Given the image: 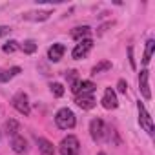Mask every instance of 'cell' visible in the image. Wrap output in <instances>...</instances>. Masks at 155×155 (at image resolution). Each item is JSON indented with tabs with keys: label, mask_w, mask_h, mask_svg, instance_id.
Here are the masks:
<instances>
[{
	"label": "cell",
	"mask_w": 155,
	"mask_h": 155,
	"mask_svg": "<svg viewBox=\"0 0 155 155\" xmlns=\"http://www.w3.org/2000/svg\"><path fill=\"white\" fill-rule=\"evenodd\" d=\"M20 73V68H11V69H0V82H9L15 75Z\"/></svg>",
	"instance_id": "17"
},
{
	"label": "cell",
	"mask_w": 155,
	"mask_h": 155,
	"mask_svg": "<svg viewBox=\"0 0 155 155\" xmlns=\"http://www.w3.org/2000/svg\"><path fill=\"white\" fill-rule=\"evenodd\" d=\"M79 139H77L75 135H68L62 139L60 146H58V151L62 155H79L81 153V148H79Z\"/></svg>",
	"instance_id": "2"
},
{
	"label": "cell",
	"mask_w": 155,
	"mask_h": 155,
	"mask_svg": "<svg viewBox=\"0 0 155 155\" xmlns=\"http://www.w3.org/2000/svg\"><path fill=\"white\" fill-rule=\"evenodd\" d=\"M106 126L102 122V119H93L91 124H90V133H91V139L93 140H102L104 135H106Z\"/></svg>",
	"instance_id": "7"
},
{
	"label": "cell",
	"mask_w": 155,
	"mask_h": 155,
	"mask_svg": "<svg viewBox=\"0 0 155 155\" xmlns=\"http://www.w3.org/2000/svg\"><path fill=\"white\" fill-rule=\"evenodd\" d=\"M75 102H77V106L82 108V110H91L97 104V101H95L93 95H77V101Z\"/></svg>",
	"instance_id": "11"
},
{
	"label": "cell",
	"mask_w": 155,
	"mask_h": 155,
	"mask_svg": "<svg viewBox=\"0 0 155 155\" xmlns=\"http://www.w3.org/2000/svg\"><path fill=\"white\" fill-rule=\"evenodd\" d=\"M95 88L97 86L91 81H77L75 84H71V91L75 95H93Z\"/></svg>",
	"instance_id": "5"
},
{
	"label": "cell",
	"mask_w": 155,
	"mask_h": 155,
	"mask_svg": "<svg viewBox=\"0 0 155 155\" xmlns=\"http://www.w3.org/2000/svg\"><path fill=\"white\" fill-rule=\"evenodd\" d=\"M20 49H22L26 55H31V53L37 51V42H35V40H24L22 46H20Z\"/></svg>",
	"instance_id": "19"
},
{
	"label": "cell",
	"mask_w": 155,
	"mask_h": 155,
	"mask_svg": "<svg viewBox=\"0 0 155 155\" xmlns=\"http://www.w3.org/2000/svg\"><path fill=\"white\" fill-rule=\"evenodd\" d=\"M55 124H57L60 130H71V128H75V124H77L75 113H73L69 108L58 110L57 115H55Z\"/></svg>",
	"instance_id": "1"
},
{
	"label": "cell",
	"mask_w": 155,
	"mask_h": 155,
	"mask_svg": "<svg viewBox=\"0 0 155 155\" xmlns=\"http://www.w3.org/2000/svg\"><path fill=\"white\" fill-rule=\"evenodd\" d=\"M102 106H104L106 110H115V108L119 106L117 95H115V91H113L111 88H108V90L104 91V97H102Z\"/></svg>",
	"instance_id": "10"
},
{
	"label": "cell",
	"mask_w": 155,
	"mask_h": 155,
	"mask_svg": "<svg viewBox=\"0 0 155 155\" xmlns=\"http://www.w3.org/2000/svg\"><path fill=\"white\" fill-rule=\"evenodd\" d=\"M37 144H38V151H40V155H55V146H53V142H49L48 139H38L37 140Z\"/></svg>",
	"instance_id": "14"
},
{
	"label": "cell",
	"mask_w": 155,
	"mask_h": 155,
	"mask_svg": "<svg viewBox=\"0 0 155 155\" xmlns=\"http://www.w3.org/2000/svg\"><path fill=\"white\" fill-rule=\"evenodd\" d=\"M49 88H51V93H53L55 97H62V95H64V86H62V84H58V82H53Z\"/></svg>",
	"instance_id": "22"
},
{
	"label": "cell",
	"mask_w": 155,
	"mask_h": 155,
	"mask_svg": "<svg viewBox=\"0 0 155 155\" xmlns=\"http://www.w3.org/2000/svg\"><path fill=\"white\" fill-rule=\"evenodd\" d=\"M90 31H91V29H90L88 26H81V28H75V29L71 31V37H73L75 40H79V42H81V40H84V38H88V35H90Z\"/></svg>",
	"instance_id": "15"
},
{
	"label": "cell",
	"mask_w": 155,
	"mask_h": 155,
	"mask_svg": "<svg viewBox=\"0 0 155 155\" xmlns=\"http://www.w3.org/2000/svg\"><path fill=\"white\" fill-rule=\"evenodd\" d=\"M128 55H130V64H131V68H137V64H135V58H133V48H131V46L128 48Z\"/></svg>",
	"instance_id": "25"
},
{
	"label": "cell",
	"mask_w": 155,
	"mask_h": 155,
	"mask_svg": "<svg viewBox=\"0 0 155 155\" xmlns=\"http://www.w3.org/2000/svg\"><path fill=\"white\" fill-rule=\"evenodd\" d=\"M6 133L8 135H11V137H17L18 135V131H20V124H18V120H15V119H9V120H6Z\"/></svg>",
	"instance_id": "16"
},
{
	"label": "cell",
	"mask_w": 155,
	"mask_h": 155,
	"mask_svg": "<svg viewBox=\"0 0 155 155\" xmlns=\"http://www.w3.org/2000/svg\"><path fill=\"white\" fill-rule=\"evenodd\" d=\"M108 69H111V62L110 60H102L101 64H97L91 69V75H97V73H102V71H108Z\"/></svg>",
	"instance_id": "20"
},
{
	"label": "cell",
	"mask_w": 155,
	"mask_h": 155,
	"mask_svg": "<svg viewBox=\"0 0 155 155\" xmlns=\"http://www.w3.org/2000/svg\"><path fill=\"white\" fill-rule=\"evenodd\" d=\"M99 155H106V153H104V151H101V153H99Z\"/></svg>",
	"instance_id": "27"
},
{
	"label": "cell",
	"mask_w": 155,
	"mask_h": 155,
	"mask_svg": "<svg viewBox=\"0 0 155 155\" xmlns=\"http://www.w3.org/2000/svg\"><path fill=\"white\" fill-rule=\"evenodd\" d=\"M64 53H66V46L64 44H53L49 49H48V58L51 60V62H58L62 57H64Z\"/></svg>",
	"instance_id": "9"
},
{
	"label": "cell",
	"mask_w": 155,
	"mask_h": 155,
	"mask_svg": "<svg viewBox=\"0 0 155 155\" xmlns=\"http://www.w3.org/2000/svg\"><path fill=\"white\" fill-rule=\"evenodd\" d=\"M91 48H93V40H91V38H84V40H81L79 44L73 48L71 57H73V58H84V57L90 53Z\"/></svg>",
	"instance_id": "6"
},
{
	"label": "cell",
	"mask_w": 155,
	"mask_h": 155,
	"mask_svg": "<svg viewBox=\"0 0 155 155\" xmlns=\"http://www.w3.org/2000/svg\"><path fill=\"white\" fill-rule=\"evenodd\" d=\"M11 33V28L9 26H0V37H6Z\"/></svg>",
	"instance_id": "26"
},
{
	"label": "cell",
	"mask_w": 155,
	"mask_h": 155,
	"mask_svg": "<svg viewBox=\"0 0 155 155\" xmlns=\"http://www.w3.org/2000/svg\"><path fill=\"white\" fill-rule=\"evenodd\" d=\"M11 146H13V151H15V153H26V151H28V140H26L22 135L13 137Z\"/></svg>",
	"instance_id": "13"
},
{
	"label": "cell",
	"mask_w": 155,
	"mask_h": 155,
	"mask_svg": "<svg viewBox=\"0 0 155 155\" xmlns=\"http://www.w3.org/2000/svg\"><path fill=\"white\" fill-rule=\"evenodd\" d=\"M117 88H119L120 93H126V91H128V82H126L124 79H120V81L117 82Z\"/></svg>",
	"instance_id": "24"
},
{
	"label": "cell",
	"mask_w": 155,
	"mask_h": 155,
	"mask_svg": "<svg viewBox=\"0 0 155 155\" xmlns=\"http://www.w3.org/2000/svg\"><path fill=\"white\" fill-rule=\"evenodd\" d=\"M66 81L69 82V86H71V84H75L77 81H79V79H77V71H75V69L66 71Z\"/></svg>",
	"instance_id": "23"
},
{
	"label": "cell",
	"mask_w": 155,
	"mask_h": 155,
	"mask_svg": "<svg viewBox=\"0 0 155 155\" xmlns=\"http://www.w3.org/2000/svg\"><path fill=\"white\" fill-rule=\"evenodd\" d=\"M49 15H51V11H29V13H24V18L33 20V22H44L49 18Z\"/></svg>",
	"instance_id": "12"
},
{
	"label": "cell",
	"mask_w": 155,
	"mask_h": 155,
	"mask_svg": "<svg viewBox=\"0 0 155 155\" xmlns=\"http://www.w3.org/2000/svg\"><path fill=\"white\" fill-rule=\"evenodd\" d=\"M139 88L144 99H151V91H150V71L148 69H140L139 73Z\"/></svg>",
	"instance_id": "8"
},
{
	"label": "cell",
	"mask_w": 155,
	"mask_h": 155,
	"mask_svg": "<svg viewBox=\"0 0 155 155\" xmlns=\"http://www.w3.org/2000/svg\"><path fill=\"white\" fill-rule=\"evenodd\" d=\"M137 110H139V124L146 130V133L150 135V137H153V133H155V128H153V120H151V117H150V113L146 111V108H144V104L139 101L137 102Z\"/></svg>",
	"instance_id": "3"
},
{
	"label": "cell",
	"mask_w": 155,
	"mask_h": 155,
	"mask_svg": "<svg viewBox=\"0 0 155 155\" xmlns=\"http://www.w3.org/2000/svg\"><path fill=\"white\" fill-rule=\"evenodd\" d=\"M11 104H13V108L18 111V113H22L24 117H28L29 113H31V106H29V99H28V95L26 93H17L13 99H11Z\"/></svg>",
	"instance_id": "4"
},
{
	"label": "cell",
	"mask_w": 155,
	"mask_h": 155,
	"mask_svg": "<svg viewBox=\"0 0 155 155\" xmlns=\"http://www.w3.org/2000/svg\"><path fill=\"white\" fill-rule=\"evenodd\" d=\"M4 53H15L17 49H18V42L17 40H9V42H6L4 44Z\"/></svg>",
	"instance_id": "21"
},
{
	"label": "cell",
	"mask_w": 155,
	"mask_h": 155,
	"mask_svg": "<svg viewBox=\"0 0 155 155\" xmlns=\"http://www.w3.org/2000/svg\"><path fill=\"white\" fill-rule=\"evenodd\" d=\"M153 51H155V40H153V38H150V40L146 42V49H144L142 64H150V60H151V55H153Z\"/></svg>",
	"instance_id": "18"
}]
</instances>
